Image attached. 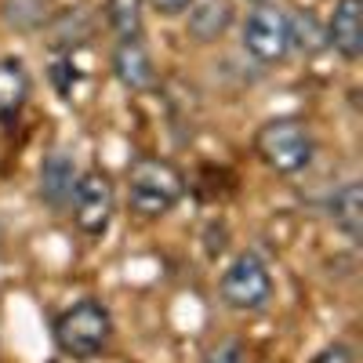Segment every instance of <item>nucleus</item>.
<instances>
[{"label":"nucleus","instance_id":"9","mask_svg":"<svg viewBox=\"0 0 363 363\" xmlns=\"http://www.w3.org/2000/svg\"><path fill=\"white\" fill-rule=\"evenodd\" d=\"M113 73H116L120 84L131 87V91H145L149 84L157 80L153 58H149V51H145V44L138 37L116 44V51H113Z\"/></svg>","mask_w":363,"mask_h":363},{"label":"nucleus","instance_id":"17","mask_svg":"<svg viewBox=\"0 0 363 363\" xmlns=\"http://www.w3.org/2000/svg\"><path fill=\"white\" fill-rule=\"evenodd\" d=\"M251 4H265V0H251Z\"/></svg>","mask_w":363,"mask_h":363},{"label":"nucleus","instance_id":"6","mask_svg":"<svg viewBox=\"0 0 363 363\" xmlns=\"http://www.w3.org/2000/svg\"><path fill=\"white\" fill-rule=\"evenodd\" d=\"M73 218L80 225V233L87 236H102L116 215V189H113V178L99 167H91L87 174L77 178V189H73Z\"/></svg>","mask_w":363,"mask_h":363},{"label":"nucleus","instance_id":"1","mask_svg":"<svg viewBox=\"0 0 363 363\" xmlns=\"http://www.w3.org/2000/svg\"><path fill=\"white\" fill-rule=\"evenodd\" d=\"M186 193L182 171L160 157H138L128 174V200L138 218H164Z\"/></svg>","mask_w":363,"mask_h":363},{"label":"nucleus","instance_id":"5","mask_svg":"<svg viewBox=\"0 0 363 363\" xmlns=\"http://www.w3.org/2000/svg\"><path fill=\"white\" fill-rule=\"evenodd\" d=\"M244 51L258 62L272 66V62H284L287 51H291V15L277 4H255V11L244 22Z\"/></svg>","mask_w":363,"mask_h":363},{"label":"nucleus","instance_id":"12","mask_svg":"<svg viewBox=\"0 0 363 363\" xmlns=\"http://www.w3.org/2000/svg\"><path fill=\"white\" fill-rule=\"evenodd\" d=\"M330 218H335V225L356 244L359 233H363V186L359 182H345V186L330 196Z\"/></svg>","mask_w":363,"mask_h":363},{"label":"nucleus","instance_id":"4","mask_svg":"<svg viewBox=\"0 0 363 363\" xmlns=\"http://www.w3.org/2000/svg\"><path fill=\"white\" fill-rule=\"evenodd\" d=\"M218 294L236 313H258L272 298V272L255 251H240L218 280Z\"/></svg>","mask_w":363,"mask_h":363},{"label":"nucleus","instance_id":"10","mask_svg":"<svg viewBox=\"0 0 363 363\" xmlns=\"http://www.w3.org/2000/svg\"><path fill=\"white\" fill-rule=\"evenodd\" d=\"M233 26V4L229 0H200V4L189 8V37L200 40V44H211V40H218L225 37V29Z\"/></svg>","mask_w":363,"mask_h":363},{"label":"nucleus","instance_id":"3","mask_svg":"<svg viewBox=\"0 0 363 363\" xmlns=\"http://www.w3.org/2000/svg\"><path fill=\"white\" fill-rule=\"evenodd\" d=\"M255 149L258 157L280 174H294L301 167H309L313 153H316V142L309 135V128L294 116H277L269 124L258 128L255 135Z\"/></svg>","mask_w":363,"mask_h":363},{"label":"nucleus","instance_id":"15","mask_svg":"<svg viewBox=\"0 0 363 363\" xmlns=\"http://www.w3.org/2000/svg\"><path fill=\"white\" fill-rule=\"evenodd\" d=\"M313 363H356V356H352V349L349 345H327L320 356H313Z\"/></svg>","mask_w":363,"mask_h":363},{"label":"nucleus","instance_id":"2","mask_svg":"<svg viewBox=\"0 0 363 363\" xmlns=\"http://www.w3.org/2000/svg\"><path fill=\"white\" fill-rule=\"evenodd\" d=\"M113 338V313L95 298H84L55 320V345L73 359H95Z\"/></svg>","mask_w":363,"mask_h":363},{"label":"nucleus","instance_id":"16","mask_svg":"<svg viewBox=\"0 0 363 363\" xmlns=\"http://www.w3.org/2000/svg\"><path fill=\"white\" fill-rule=\"evenodd\" d=\"M196 4V0H149V8H153L157 15H167V18H174V15H182V11H189Z\"/></svg>","mask_w":363,"mask_h":363},{"label":"nucleus","instance_id":"7","mask_svg":"<svg viewBox=\"0 0 363 363\" xmlns=\"http://www.w3.org/2000/svg\"><path fill=\"white\" fill-rule=\"evenodd\" d=\"M327 40L349 62L363 55V0H338L327 26Z\"/></svg>","mask_w":363,"mask_h":363},{"label":"nucleus","instance_id":"18","mask_svg":"<svg viewBox=\"0 0 363 363\" xmlns=\"http://www.w3.org/2000/svg\"><path fill=\"white\" fill-rule=\"evenodd\" d=\"M0 236H4V233H0Z\"/></svg>","mask_w":363,"mask_h":363},{"label":"nucleus","instance_id":"14","mask_svg":"<svg viewBox=\"0 0 363 363\" xmlns=\"http://www.w3.org/2000/svg\"><path fill=\"white\" fill-rule=\"evenodd\" d=\"M200 363H251V349L244 338H222L218 345H211Z\"/></svg>","mask_w":363,"mask_h":363},{"label":"nucleus","instance_id":"13","mask_svg":"<svg viewBox=\"0 0 363 363\" xmlns=\"http://www.w3.org/2000/svg\"><path fill=\"white\" fill-rule=\"evenodd\" d=\"M106 18L120 40L142 37V0H106Z\"/></svg>","mask_w":363,"mask_h":363},{"label":"nucleus","instance_id":"11","mask_svg":"<svg viewBox=\"0 0 363 363\" xmlns=\"http://www.w3.org/2000/svg\"><path fill=\"white\" fill-rule=\"evenodd\" d=\"M29 73L18 58H0V124L15 120L29 102Z\"/></svg>","mask_w":363,"mask_h":363},{"label":"nucleus","instance_id":"8","mask_svg":"<svg viewBox=\"0 0 363 363\" xmlns=\"http://www.w3.org/2000/svg\"><path fill=\"white\" fill-rule=\"evenodd\" d=\"M77 164L69 153H51L40 164V196L51 211H66L77 189Z\"/></svg>","mask_w":363,"mask_h":363}]
</instances>
